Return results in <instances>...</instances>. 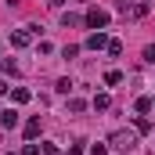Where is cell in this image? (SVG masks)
<instances>
[{"instance_id":"obj_11","label":"cell","mask_w":155,"mask_h":155,"mask_svg":"<svg viewBox=\"0 0 155 155\" xmlns=\"http://www.w3.org/2000/svg\"><path fill=\"white\" fill-rule=\"evenodd\" d=\"M105 83H108V87L123 83V72H119V69H108V72H105Z\"/></svg>"},{"instance_id":"obj_17","label":"cell","mask_w":155,"mask_h":155,"mask_svg":"<svg viewBox=\"0 0 155 155\" xmlns=\"http://www.w3.org/2000/svg\"><path fill=\"white\" fill-rule=\"evenodd\" d=\"M76 54H79V47H76V43H69V47H61V58H76Z\"/></svg>"},{"instance_id":"obj_9","label":"cell","mask_w":155,"mask_h":155,"mask_svg":"<svg viewBox=\"0 0 155 155\" xmlns=\"http://www.w3.org/2000/svg\"><path fill=\"white\" fill-rule=\"evenodd\" d=\"M79 22H83V18L72 15V11H65V15H61V25H65V29H72V25H79Z\"/></svg>"},{"instance_id":"obj_10","label":"cell","mask_w":155,"mask_h":155,"mask_svg":"<svg viewBox=\"0 0 155 155\" xmlns=\"http://www.w3.org/2000/svg\"><path fill=\"white\" fill-rule=\"evenodd\" d=\"M83 108H87V101H83V97H69V112H72V116H79Z\"/></svg>"},{"instance_id":"obj_18","label":"cell","mask_w":155,"mask_h":155,"mask_svg":"<svg viewBox=\"0 0 155 155\" xmlns=\"http://www.w3.org/2000/svg\"><path fill=\"white\" fill-rule=\"evenodd\" d=\"M144 61H148V65H155V43H148V47H144Z\"/></svg>"},{"instance_id":"obj_7","label":"cell","mask_w":155,"mask_h":155,"mask_svg":"<svg viewBox=\"0 0 155 155\" xmlns=\"http://www.w3.org/2000/svg\"><path fill=\"white\" fill-rule=\"evenodd\" d=\"M90 105H94L97 112H108V108H112V97H108V94H94V101H90Z\"/></svg>"},{"instance_id":"obj_22","label":"cell","mask_w":155,"mask_h":155,"mask_svg":"<svg viewBox=\"0 0 155 155\" xmlns=\"http://www.w3.org/2000/svg\"><path fill=\"white\" fill-rule=\"evenodd\" d=\"M47 4H51V7H61V4H65V0H47Z\"/></svg>"},{"instance_id":"obj_24","label":"cell","mask_w":155,"mask_h":155,"mask_svg":"<svg viewBox=\"0 0 155 155\" xmlns=\"http://www.w3.org/2000/svg\"><path fill=\"white\" fill-rule=\"evenodd\" d=\"M152 101H155V97H152Z\"/></svg>"},{"instance_id":"obj_20","label":"cell","mask_w":155,"mask_h":155,"mask_svg":"<svg viewBox=\"0 0 155 155\" xmlns=\"http://www.w3.org/2000/svg\"><path fill=\"white\" fill-rule=\"evenodd\" d=\"M90 155H108V144H94V148H90Z\"/></svg>"},{"instance_id":"obj_12","label":"cell","mask_w":155,"mask_h":155,"mask_svg":"<svg viewBox=\"0 0 155 155\" xmlns=\"http://www.w3.org/2000/svg\"><path fill=\"white\" fill-rule=\"evenodd\" d=\"M152 108H155L152 97H137V112H141V116H144V112H152Z\"/></svg>"},{"instance_id":"obj_6","label":"cell","mask_w":155,"mask_h":155,"mask_svg":"<svg viewBox=\"0 0 155 155\" xmlns=\"http://www.w3.org/2000/svg\"><path fill=\"white\" fill-rule=\"evenodd\" d=\"M0 126H4V130H15V126H18V112H15V108L0 112Z\"/></svg>"},{"instance_id":"obj_2","label":"cell","mask_w":155,"mask_h":155,"mask_svg":"<svg viewBox=\"0 0 155 155\" xmlns=\"http://www.w3.org/2000/svg\"><path fill=\"white\" fill-rule=\"evenodd\" d=\"M83 25H87V29H105V25H108V11H105V7H90V11L83 15Z\"/></svg>"},{"instance_id":"obj_15","label":"cell","mask_w":155,"mask_h":155,"mask_svg":"<svg viewBox=\"0 0 155 155\" xmlns=\"http://www.w3.org/2000/svg\"><path fill=\"white\" fill-rule=\"evenodd\" d=\"M108 54H112V58L123 54V43H119V40H108Z\"/></svg>"},{"instance_id":"obj_1","label":"cell","mask_w":155,"mask_h":155,"mask_svg":"<svg viewBox=\"0 0 155 155\" xmlns=\"http://www.w3.org/2000/svg\"><path fill=\"white\" fill-rule=\"evenodd\" d=\"M108 144L119 148V152H130V148L137 144V134H134V130H116V134L108 137Z\"/></svg>"},{"instance_id":"obj_14","label":"cell","mask_w":155,"mask_h":155,"mask_svg":"<svg viewBox=\"0 0 155 155\" xmlns=\"http://www.w3.org/2000/svg\"><path fill=\"white\" fill-rule=\"evenodd\" d=\"M134 130H137V134H148V130H152V123H148V119L141 116V119H137V123H134Z\"/></svg>"},{"instance_id":"obj_5","label":"cell","mask_w":155,"mask_h":155,"mask_svg":"<svg viewBox=\"0 0 155 155\" xmlns=\"http://www.w3.org/2000/svg\"><path fill=\"white\" fill-rule=\"evenodd\" d=\"M29 40H33L29 29H15V33H11V47H29Z\"/></svg>"},{"instance_id":"obj_3","label":"cell","mask_w":155,"mask_h":155,"mask_svg":"<svg viewBox=\"0 0 155 155\" xmlns=\"http://www.w3.org/2000/svg\"><path fill=\"white\" fill-rule=\"evenodd\" d=\"M119 11H123L126 18H144V15L152 11V4H148V0H137V4H126V7H119Z\"/></svg>"},{"instance_id":"obj_19","label":"cell","mask_w":155,"mask_h":155,"mask_svg":"<svg viewBox=\"0 0 155 155\" xmlns=\"http://www.w3.org/2000/svg\"><path fill=\"white\" fill-rule=\"evenodd\" d=\"M40 152H43V148H36V144L29 141V144H25V148H22V152H18V155H40Z\"/></svg>"},{"instance_id":"obj_8","label":"cell","mask_w":155,"mask_h":155,"mask_svg":"<svg viewBox=\"0 0 155 155\" xmlns=\"http://www.w3.org/2000/svg\"><path fill=\"white\" fill-rule=\"evenodd\" d=\"M29 97H33V94H29L25 87H15V90H11V101H15V105H25Z\"/></svg>"},{"instance_id":"obj_23","label":"cell","mask_w":155,"mask_h":155,"mask_svg":"<svg viewBox=\"0 0 155 155\" xmlns=\"http://www.w3.org/2000/svg\"><path fill=\"white\" fill-rule=\"evenodd\" d=\"M126 4H134V0H119V7H126Z\"/></svg>"},{"instance_id":"obj_4","label":"cell","mask_w":155,"mask_h":155,"mask_svg":"<svg viewBox=\"0 0 155 155\" xmlns=\"http://www.w3.org/2000/svg\"><path fill=\"white\" fill-rule=\"evenodd\" d=\"M87 51H108V36L101 33V29H94L90 36H87V43H83Z\"/></svg>"},{"instance_id":"obj_13","label":"cell","mask_w":155,"mask_h":155,"mask_svg":"<svg viewBox=\"0 0 155 155\" xmlns=\"http://www.w3.org/2000/svg\"><path fill=\"white\" fill-rule=\"evenodd\" d=\"M40 134V119H29V123H25V137H29V141H33V137H36Z\"/></svg>"},{"instance_id":"obj_16","label":"cell","mask_w":155,"mask_h":155,"mask_svg":"<svg viewBox=\"0 0 155 155\" xmlns=\"http://www.w3.org/2000/svg\"><path fill=\"white\" fill-rule=\"evenodd\" d=\"M54 87H58V94H69V90H72V79H58Z\"/></svg>"},{"instance_id":"obj_21","label":"cell","mask_w":155,"mask_h":155,"mask_svg":"<svg viewBox=\"0 0 155 155\" xmlns=\"http://www.w3.org/2000/svg\"><path fill=\"white\" fill-rule=\"evenodd\" d=\"M69 155H83V144H79V141H76V144L69 148Z\"/></svg>"}]
</instances>
